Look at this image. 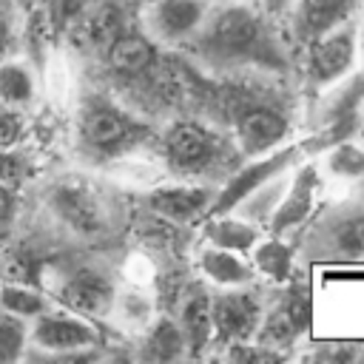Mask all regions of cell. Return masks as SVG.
Wrapping results in <instances>:
<instances>
[{
    "label": "cell",
    "instance_id": "obj_1",
    "mask_svg": "<svg viewBox=\"0 0 364 364\" xmlns=\"http://www.w3.org/2000/svg\"><path fill=\"white\" fill-rule=\"evenodd\" d=\"M199 48L205 57L219 63L233 60H273V48L267 43V31L256 11L247 6H228L216 11L208 26H199Z\"/></svg>",
    "mask_w": 364,
    "mask_h": 364
},
{
    "label": "cell",
    "instance_id": "obj_2",
    "mask_svg": "<svg viewBox=\"0 0 364 364\" xmlns=\"http://www.w3.org/2000/svg\"><path fill=\"white\" fill-rule=\"evenodd\" d=\"M307 74L313 85H333L338 82L355 63V34L347 23L324 31L307 46Z\"/></svg>",
    "mask_w": 364,
    "mask_h": 364
},
{
    "label": "cell",
    "instance_id": "obj_3",
    "mask_svg": "<svg viewBox=\"0 0 364 364\" xmlns=\"http://www.w3.org/2000/svg\"><path fill=\"white\" fill-rule=\"evenodd\" d=\"M165 156L179 173H199L219 159V139L196 122H176L165 134Z\"/></svg>",
    "mask_w": 364,
    "mask_h": 364
},
{
    "label": "cell",
    "instance_id": "obj_4",
    "mask_svg": "<svg viewBox=\"0 0 364 364\" xmlns=\"http://www.w3.org/2000/svg\"><path fill=\"white\" fill-rule=\"evenodd\" d=\"M97 338L94 327L80 318V316H68V313H40L34 318V327L28 330V341L43 350V353H80L85 347H91Z\"/></svg>",
    "mask_w": 364,
    "mask_h": 364
},
{
    "label": "cell",
    "instance_id": "obj_5",
    "mask_svg": "<svg viewBox=\"0 0 364 364\" xmlns=\"http://www.w3.org/2000/svg\"><path fill=\"white\" fill-rule=\"evenodd\" d=\"M80 131H82V139L94 151H102V154H117L139 136L136 122L128 119L119 108L105 105V102H94L85 108Z\"/></svg>",
    "mask_w": 364,
    "mask_h": 364
},
{
    "label": "cell",
    "instance_id": "obj_6",
    "mask_svg": "<svg viewBox=\"0 0 364 364\" xmlns=\"http://www.w3.org/2000/svg\"><path fill=\"white\" fill-rule=\"evenodd\" d=\"M51 208L54 213L77 233H100L105 228V208L100 196L80 182H63L51 191Z\"/></svg>",
    "mask_w": 364,
    "mask_h": 364
},
{
    "label": "cell",
    "instance_id": "obj_7",
    "mask_svg": "<svg viewBox=\"0 0 364 364\" xmlns=\"http://www.w3.org/2000/svg\"><path fill=\"white\" fill-rule=\"evenodd\" d=\"M208 0H156L148 9V28L162 43H182L199 31Z\"/></svg>",
    "mask_w": 364,
    "mask_h": 364
},
{
    "label": "cell",
    "instance_id": "obj_8",
    "mask_svg": "<svg viewBox=\"0 0 364 364\" xmlns=\"http://www.w3.org/2000/svg\"><path fill=\"white\" fill-rule=\"evenodd\" d=\"M290 156H293V148H290V151L270 154V156H262V159L245 165L242 171H236V173L228 179L225 191L213 196V205L208 208V213H210V216H213V213H230V210H233L239 202H245L253 191H259V188L267 185L273 176H279L282 168L290 162Z\"/></svg>",
    "mask_w": 364,
    "mask_h": 364
},
{
    "label": "cell",
    "instance_id": "obj_9",
    "mask_svg": "<svg viewBox=\"0 0 364 364\" xmlns=\"http://www.w3.org/2000/svg\"><path fill=\"white\" fill-rule=\"evenodd\" d=\"M57 299L77 316H100L114 307V287L102 273L77 270L57 284Z\"/></svg>",
    "mask_w": 364,
    "mask_h": 364
},
{
    "label": "cell",
    "instance_id": "obj_10",
    "mask_svg": "<svg viewBox=\"0 0 364 364\" xmlns=\"http://www.w3.org/2000/svg\"><path fill=\"white\" fill-rule=\"evenodd\" d=\"M213 330L222 338L245 341L256 333L262 321V307L250 293H222L210 301Z\"/></svg>",
    "mask_w": 364,
    "mask_h": 364
},
{
    "label": "cell",
    "instance_id": "obj_11",
    "mask_svg": "<svg viewBox=\"0 0 364 364\" xmlns=\"http://www.w3.org/2000/svg\"><path fill=\"white\" fill-rule=\"evenodd\" d=\"M358 0H293V34L299 43L310 46L324 31L350 20Z\"/></svg>",
    "mask_w": 364,
    "mask_h": 364
},
{
    "label": "cell",
    "instance_id": "obj_12",
    "mask_svg": "<svg viewBox=\"0 0 364 364\" xmlns=\"http://www.w3.org/2000/svg\"><path fill=\"white\" fill-rule=\"evenodd\" d=\"M318 191V171L316 165H301L290 182V188L282 193V202H276V210H270V228L273 233H284L307 219L313 210V199Z\"/></svg>",
    "mask_w": 364,
    "mask_h": 364
},
{
    "label": "cell",
    "instance_id": "obj_13",
    "mask_svg": "<svg viewBox=\"0 0 364 364\" xmlns=\"http://www.w3.org/2000/svg\"><path fill=\"white\" fill-rule=\"evenodd\" d=\"M307 324H310V296L304 290H299V293L290 290L267 316H262V321L256 327V336L264 344L267 341L282 344V341H290L299 333H304Z\"/></svg>",
    "mask_w": 364,
    "mask_h": 364
},
{
    "label": "cell",
    "instance_id": "obj_14",
    "mask_svg": "<svg viewBox=\"0 0 364 364\" xmlns=\"http://www.w3.org/2000/svg\"><path fill=\"white\" fill-rule=\"evenodd\" d=\"M287 134V119L273 108H247L236 122L239 148L250 156L276 148Z\"/></svg>",
    "mask_w": 364,
    "mask_h": 364
},
{
    "label": "cell",
    "instance_id": "obj_15",
    "mask_svg": "<svg viewBox=\"0 0 364 364\" xmlns=\"http://www.w3.org/2000/svg\"><path fill=\"white\" fill-rule=\"evenodd\" d=\"M210 202H213V193L208 188H193V185L159 188L148 196V205L171 222H191L199 213H205Z\"/></svg>",
    "mask_w": 364,
    "mask_h": 364
},
{
    "label": "cell",
    "instance_id": "obj_16",
    "mask_svg": "<svg viewBox=\"0 0 364 364\" xmlns=\"http://www.w3.org/2000/svg\"><path fill=\"white\" fill-rule=\"evenodd\" d=\"M108 65L117 74L136 77V74H145L156 65V51L139 34H117L108 46Z\"/></svg>",
    "mask_w": 364,
    "mask_h": 364
},
{
    "label": "cell",
    "instance_id": "obj_17",
    "mask_svg": "<svg viewBox=\"0 0 364 364\" xmlns=\"http://www.w3.org/2000/svg\"><path fill=\"white\" fill-rule=\"evenodd\" d=\"M37 97V80L20 60H0V105L26 108Z\"/></svg>",
    "mask_w": 364,
    "mask_h": 364
},
{
    "label": "cell",
    "instance_id": "obj_18",
    "mask_svg": "<svg viewBox=\"0 0 364 364\" xmlns=\"http://www.w3.org/2000/svg\"><path fill=\"white\" fill-rule=\"evenodd\" d=\"M216 219L208 222L205 228V236L213 247H225V250H233V253H250V247L256 245L259 233L253 225H247L245 219H236V216H228V213H213Z\"/></svg>",
    "mask_w": 364,
    "mask_h": 364
},
{
    "label": "cell",
    "instance_id": "obj_19",
    "mask_svg": "<svg viewBox=\"0 0 364 364\" xmlns=\"http://www.w3.org/2000/svg\"><path fill=\"white\" fill-rule=\"evenodd\" d=\"M182 336L188 341L191 353H199L213 333V318H210V299L205 293H191L182 304Z\"/></svg>",
    "mask_w": 364,
    "mask_h": 364
},
{
    "label": "cell",
    "instance_id": "obj_20",
    "mask_svg": "<svg viewBox=\"0 0 364 364\" xmlns=\"http://www.w3.org/2000/svg\"><path fill=\"white\" fill-rule=\"evenodd\" d=\"M202 270L208 279H213L216 284H228V287L250 282V273H253L250 264L239 259V253L225 250V247H213V245L202 253Z\"/></svg>",
    "mask_w": 364,
    "mask_h": 364
},
{
    "label": "cell",
    "instance_id": "obj_21",
    "mask_svg": "<svg viewBox=\"0 0 364 364\" xmlns=\"http://www.w3.org/2000/svg\"><path fill=\"white\" fill-rule=\"evenodd\" d=\"M330 247L341 259H364V208L347 210L330 228Z\"/></svg>",
    "mask_w": 364,
    "mask_h": 364
},
{
    "label": "cell",
    "instance_id": "obj_22",
    "mask_svg": "<svg viewBox=\"0 0 364 364\" xmlns=\"http://www.w3.org/2000/svg\"><path fill=\"white\" fill-rule=\"evenodd\" d=\"M119 34V17L111 6H102L91 14L77 17V40L91 48H108L111 40Z\"/></svg>",
    "mask_w": 364,
    "mask_h": 364
},
{
    "label": "cell",
    "instance_id": "obj_23",
    "mask_svg": "<svg viewBox=\"0 0 364 364\" xmlns=\"http://www.w3.org/2000/svg\"><path fill=\"white\" fill-rule=\"evenodd\" d=\"M0 310H6L11 316H20V318H37L40 313L48 310V299L37 287L6 284V287H0Z\"/></svg>",
    "mask_w": 364,
    "mask_h": 364
},
{
    "label": "cell",
    "instance_id": "obj_24",
    "mask_svg": "<svg viewBox=\"0 0 364 364\" xmlns=\"http://www.w3.org/2000/svg\"><path fill=\"white\" fill-rule=\"evenodd\" d=\"M250 250H253V267L270 276L273 282H284L290 276L293 253L282 239H267L262 245H253Z\"/></svg>",
    "mask_w": 364,
    "mask_h": 364
},
{
    "label": "cell",
    "instance_id": "obj_25",
    "mask_svg": "<svg viewBox=\"0 0 364 364\" xmlns=\"http://www.w3.org/2000/svg\"><path fill=\"white\" fill-rule=\"evenodd\" d=\"M188 341L182 336V327H176L173 321H159L145 344V355L154 361H176L179 355H185Z\"/></svg>",
    "mask_w": 364,
    "mask_h": 364
},
{
    "label": "cell",
    "instance_id": "obj_26",
    "mask_svg": "<svg viewBox=\"0 0 364 364\" xmlns=\"http://www.w3.org/2000/svg\"><path fill=\"white\" fill-rule=\"evenodd\" d=\"M26 341H28L26 318L0 310V361H14V358H20L23 350H26Z\"/></svg>",
    "mask_w": 364,
    "mask_h": 364
},
{
    "label": "cell",
    "instance_id": "obj_27",
    "mask_svg": "<svg viewBox=\"0 0 364 364\" xmlns=\"http://www.w3.org/2000/svg\"><path fill=\"white\" fill-rule=\"evenodd\" d=\"M330 171L341 173V176H364V148L353 145V142H338L330 154Z\"/></svg>",
    "mask_w": 364,
    "mask_h": 364
},
{
    "label": "cell",
    "instance_id": "obj_28",
    "mask_svg": "<svg viewBox=\"0 0 364 364\" xmlns=\"http://www.w3.org/2000/svg\"><path fill=\"white\" fill-rule=\"evenodd\" d=\"M20 136H23V117H20V108L0 105V148L14 145Z\"/></svg>",
    "mask_w": 364,
    "mask_h": 364
},
{
    "label": "cell",
    "instance_id": "obj_29",
    "mask_svg": "<svg viewBox=\"0 0 364 364\" xmlns=\"http://www.w3.org/2000/svg\"><path fill=\"white\" fill-rule=\"evenodd\" d=\"M119 313H122L125 318H131V321H145V316H148V301H145L142 296H136V293H128V296H122V301H119Z\"/></svg>",
    "mask_w": 364,
    "mask_h": 364
},
{
    "label": "cell",
    "instance_id": "obj_30",
    "mask_svg": "<svg viewBox=\"0 0 364 364\" xmlns=\"http://www.w3.org/2000/svg\"><path fill=\"white\" fill-rule=\"evenodd\" d=\"M9 43H11V23H9L6 11H0V57L9 51Z\"/></svg>",
    "mask_w": 364,
    "mask_h": 364
},
{
    "label": "cell",
    "instance_id": "obj_31",
    "mask_svg": "<svg viewBox=\"0 0 364 364\" xmlns=\"http://www.w3.org/2000/svg\"><path fill=\"white\" fill-rule=\"evenodd\" d=\"M290 3H293V0H264V9H267V11H284Z\"/></svg>",
    "mask_w": 364,
    "mask_h": 364
},
{
    "label": "cell",
    "instance_id": "obj_32",
    "mask_svg": "<svg viewBox=\"0 0 364 364\" xmlns=\"http://www.w3.org/2000/svg\"><path fill=\"white\" fill-rule=\"evenodd\" d=\"M6 213H9V193L0 188V219H3Z\"/></svg>",
    "mask_w": 364,
    "mask_h": 364
},
{
    "label": "cell",
    "instance_id": "obj_33",
    "mask_svg": "<svg viewBox=\"0 0 364 364\" xmlns=\"http://www.w3.org/2000/svg\"><path fill=\"white\" fill-rule=\"evenodd\" d=\"M361 136H364V122H361Z\"/></svg>",
    "mask_w": 364,
    "mask_h": 364
}]
</instances>
